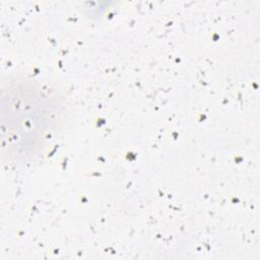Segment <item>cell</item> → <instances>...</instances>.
<instances>
[{"mask_svg":"<svg viewBox=\"0 0 260 260\" xmlns=\"http://www.w3.org/2000/svg\"><path fill=\"white\" fill-rule=\"evenodd\" d=\"M61 100L39 81L12 79L2 89L3 153L11 162H31L44 154L63 122Z\"/></svg>","mask_w":260,"mask_h":260,"instance_id":"6da1fadb","label":"cell"}]
</instances>
